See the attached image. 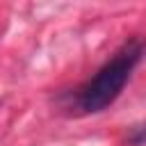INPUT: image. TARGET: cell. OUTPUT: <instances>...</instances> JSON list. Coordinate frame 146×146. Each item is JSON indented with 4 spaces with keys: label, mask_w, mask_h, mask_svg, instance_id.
I'll return each mask as SVG.
<instances>
[{
    "label": "cell",
    "mask_w": 146,
    "mask_h": 146,
    "mask_svg": "<svg viewBox=\"0 0 146 146\" xmlns=\"http://www.w3.org/2000/svg\"><path fill=\"white\" fill-rule=\"evenodd\" d=\"M146 55V41L141 36H132L125 43H121L112 57L96 71L94 78H89L75 94L73 103L75 110L82 114H98L107 110L128 84L132 71L139 66V62Z\"/></svg>",
    "instance_id": "1"
},
{
    "label": "cell",
    "mask_w": 146,
    "mask_h": 146,
    "mask_svg": "<svg viewBox=\"0 0 146 146\" xmlns=\"http://www.w3.org/2000/svg\"><path fill=\"white\" fill-rule=\"evenodd\" d=\"M128 144H130V146H144V144H146V123L135 125V128L130 130V135H128Z\"/></svg>",
    "instance_id": "2"
}]
</instances>
